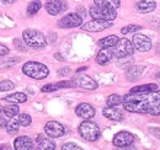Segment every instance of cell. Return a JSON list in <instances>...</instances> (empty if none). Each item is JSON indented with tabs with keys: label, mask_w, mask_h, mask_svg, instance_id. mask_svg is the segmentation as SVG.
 <instances>
[{
	"label": "cell",
	"mask_w": 160,
	"mask_h": 150,
	"mask_svg": "<svg viewBox=\"0 0 160 150\" xmlns=\"http://www.w3.org/2000/svg\"><path fill=\"white\" fill-rule=\"evenodd\" d=\"M123 107L133 113L160 116V90L123 96Z\"/></svg>",
	"instance_id": "obj_1"
},
{
	"label": "cell",
	"mask_w": 160,
	"mask_h": 150,
	"mask_svg": "<svg viewBox=\"0 0 160 150\" xmlns=\"http://www.w3.org/2000/svg\"><path fill=\"white\" fill-rule=\"evenodd\" d=\"M22 37H23V42L31 47V48H36V49H40V48H44L47 46V38L46 36L37 30H25L23 33H22Z\"/></svg>",
	"instance_id": "obj_2"
},
{
	"label": "cell",
	"mask_w": 160,
	"mask_h": 150,
	"mask_svg": "<svg viewBox=\"0 0 160 150\" xmlns=\"http://www.w3.org/2000/svg\"><path fill=\"white\" fill-rule=\"evenodd\" d=\"M22 72H23V74H26L32 79H36V80H42V79L47 78L49 74L48 68L44 64L38 63V62H27V63H25L23 68H22Z\"/></svg>",
	"instance_id": "obj_3"
},
{
	"label": "cell",
	"mask_w": 160,
	"mask_h": 150,
	"mask_svg": "<svg viewBox=\"0 0 160 150\" xmlns=\"http://www.w3.org/2000/svg\"><path fill=\"white\" fill-rule=\"evenodd\" d=\"M79 134L85 140L95 142L100 138L101 131L95 122H92L90 119H85L79 126Z\"/></svg>",
	"instance_id": "obj_4"
},
{
	"label": "cell",
	"mask_w": 160,
	"mask_h": 150,
	"mask_svg": "<svg viewBox=\"0 0 160 150\" xmlns=\"http://www.w3.org/2000/svg\"><path fill=\"white\" fill-rule=\"evenodd\" d=\"M90 16L92 20H100V21H113L117 18L116 10L112 9H105V8H99L96 5H92L90 8Z\"/></svg>",
	"instance_id": "obj_5"
},
{
	"label": "cell",
	"mask_w": 160,
	"mask_h": 150,
	"mask_svg": "<svg viewBox=\"0 0 160 150\" xmlns=\"http://www.w3.org/2000/svg\"><path fill=\"white\" fill-rule=\"evenodd\" d=\"M113 57L116 58H126V57H131L133 56L134 53V47H133V43L127 39V38H123L120 39L118 43L113 47Z\"/></svg>",
	"instance_id": "obj_6"
},
{
	"label": "cell",
	"mask_w": 160,
	"mask_h": 150,
	"mask_svg": "<svg viewBox=\"0 0 160 150\" xmlns=\"http://www.w3.org/2000/svg\"><path fill=\"white\" fill-rule=\"evenodd\" d=\"M81 25H82V18L78 12L68 14L58 22V26L60 28H74V27H79Z\"/></svg>",
	"instance_id": "obj_7"
},
{
	"label": "cell",
	"mask_w": 160,
	"mask_h": 150,
	"mask_svg": "<svg viewBox=\"0 0 160 150\" xmlns=\"http://www.w3.org/2000/svg\"><path fill=\"white\" fill-rule=\"evenodd\" d=\"M136 140V137L131 133V132L127 131H121L118 132L115 137H113V145L117 147V148H123V147H128V145H132Z\"/></svg>",
	"instance_id": "obj_8"
},
{
	"label": "cell",
	"mask_w": 160,
	"mask_h": 150,
	"mask_svg": "<svg viewBox=\"0 0 160 150\" xmlns=\"http://www.w3.org/2000/svg\"><path fill=\"white\" fill-rule=\"evenodd\" d=\"M132 39H133L132 41L133 47L138 52H148L152 49V41L148 36L142 35V33H136Z\"/></svg>",
	"instance_id": "obj_9"
},
{
	"label": "cell",
	"mask_w": 160,
	"mask_h": 150,
	"mask_svg": "<svg viewBox=\"0 0 160 150\" xmlns=\"http://www.w3.org/2000/svg\"><path fill=\"white\" fill-rule=\"evenodd\" d=\"M44 132L49 138H60L65 134V128L63 124L56 121H49L44 126Z\"/></svg>",
	"instance_id": "obj_10"
},
{
	"label": "cell",
	"mask_w": 160,
	"mask_h": 150,
	"mask_svg": "<svg viewBox=\"0 0 160 150\" xmlns=\"http://www.w3.org/2000/svg\"><path fill=\"white\" fill-rule=\"evenodd\" d=\"M44 8H46V10H47V12L49 15L57 16V15H59L60 12L67 10L68 5L63 0H47Z\"/></svg>",
	"instance_id": "obj_11"
},
{
	"label": "cell",
	"mask_w": 160,
	"mask_h": 150,
	"mask_svg": "<svg viewBox=\"0 0 160 150\" xmlns=\"http://www.w3.org/2000/svg\"><path fill=\"white\" fill-rule=\"evenodd\" d=\"M112 26L111 21H100V20H92L86 22L85 25L81 26V30L88 31V32H101L108 27Z\"/></svg>",
	"instance_id": "obj_12"
},
{
	"label": "cell",
	"mask_w": 160,
	"mask_h": 150,
	"mask_svg": "<svg viewBox=\"0 0 160 150\" xmlns=\"http://www.w3.org/2000/svg\"><path fill=\"white\" fill-rule=\"evenodd\" d=\"M74 81V86L75 88H80V89H85V90H95L98 89V82L91 79L88 75H80L78 78L73 79Z\"/></svg>",
	"instance_id": "obj_13"
},
{
	"label": "cell",
	"mask_w": 160,
	"mask_h": 150,
	"mask_svg": "<svg viewBox=\"0 0 160 150\" xmlns=\"http://www.w3.org/2000/svg\"><path fill=\"white\" fill-rule=\"evenodd\" d=\"M75 113H77L78 117L82 118V119H90V118H92L95 116L96 111H95V108L90 103L82 102V103H80V105L77 106Z\"/></svg>",
	"instance_id": "obj_14"
},
{
	"label": "cell",
	"mask_w": 160,
	"mask_h": 150,
	"mask_svg": "<svg viewBox=\"0 0 160 150\" xmlns=\"http://www.w3.org/2000/svg\"><path fill=\"white\" fill-rule=\"evenodd\" d=\"M14 149L15 150H33V142L30 137L22 135L15 139L14 142Z\"/></svg>",
	"instance_id": "obj_15"
},
{
	"label": "cell",
	"mask_w": 160,
	"mask_h": 150,
	"mask_svg": "<svg viewBox=\"0 0 160 150\" xmlns=\"http://www.w3.org/2000/svg\"><path fill=\"white\" fill-rule=\"evenodd\" d=\"M157 8V2L154 0H139L136 4V9L139 14H149L153 12Z\"/></svg>",
	"instance_id": "obj_16"
},
{
	"label": "cell",
	"mask_w": 160,
	"mask_h": 150,
	"mask_svg": "<svg viewBox=\"0 0 160 150\" xmlns=\"http://www.w3.org/2000/svg\"><path fill=\"white\" fill-rule=\"evenodd\" d=\"M113 58L112 48H102L96 56V63L100 65H107Z\"/></svg>",
	"instance_id": "obj_17"
},
{
	"label": "cell",
	"mask_w": 160,
	"mask_h": 150,
	"mask_svg": "<svg viewBox=\"0 0 160 150\" xmlns=\"http://www.w3.org/2000/svg\"><path fill=\"white\" fill-rule=\"evenodd\" d=\"M102 114L106 118H108L111 121H116V122H121L123 119L122 111H120L118 108H115V107H110V106H107V107H105L102 110Z\"/></svg>",
	"instance_id": "obj_18"
},
{
	"label": "cell",
	"mask_w": 160,
	"mask_h": 150,
	"mask_svg": "<svg viewBox=\"0 0 160 150\" xmlns=\"http://www.w3.org/2000/svg\"><path fill=\"white\" fill-rule=\"evenodd\" d=\"M145 70V67L143 65H132L127 69L126 72V78L129 80V81H134V80H138V78L142 76V74L144 73Z\"/></svg>",
	"instance_id": "obj_19"
},
{
	"label": "cell",
	"mask_w": 160,
	"mask_h": 150,
	"mask_svg": "<svg viewBox=\"0 0 160 150\" xmlns=\"http://www.w3.org/2000/svg\"><path fill=\"white\" fill-rule=\"evenodd\" d=\"M36 142H37L36 150H56V144L51 138H44L40 135Z\"/></svg>",
	"instance_id": "obj_20"
},
{
	"label": "cell",
	"mask_w": 160,
	"mask_h": 150,
	"mask_svg": "<svg viewBox=\"0 0 160 150\" xmlns=\"http://www.w3.org/2000/svg\"><path fill=\"white\" fill-rule=\"evenodd\" d=\"M94 5L99 6V8H105V9H112L116 10L118 9L121 5L120 0H94Z\"/></svg>",
	"instance_id": "obj_21"
},
{
	"label": "cell",
	"mask_w": 160,
	"mask_h": 150,
	"mask_svg": "<svg viewBox=\"0 0 160 150\" xmlns=\"http://www.w3.org/2000/svg\"><path fill=\"white\" fill-rule=\"evenodd\" d=\"M120 38L115 35H111V36H107V37L102 38L98 42V44L100 46L101 48H113L117 43H118Z\"/></svg>",
	"instance_id": "obj_22"
},
{
	"label": "cell",
	"mask_w": 160,
	"mask_h": 150,
	"mask_svg": "<svg viewBox=\"0 0 160 150\" xmlns=\"http://www.w3.org/2000/svg\"><path fill=\"white\" fill-rule=\"evenodd\" d=\"M158 90L157 84H147V85H139L131 89V94H144V92H152Z\"/></svg>",
	"instance_id": "obj_23"
},
{
	"label": "cell",
	"mask_w": 160,
	"mask_h": 150,
	"mask_svg": "<svg viewBox=\"0 0 160 150\" xmlns=\"http://www.w3.org/2000/svg\"><path fill=\"white\" fill-rule=\"evenodd\" d=\"M4 101L11 102V103H23L27 101V96L22 92H15V94L4 97Z\"/></svg>",
	"instance_id": "obj_24"
},
{
	"label": "cell",
	"mask_w": 160,
	"mask_h": 150,
	"mask_svg": "<svg viewBox=\"0 0 160 150\" xmlns=\"http://www.w3.org/2000/svg\"><path fill=\"white\" fill-rule=\"evenodd\" d=\"M41 8H42V4H41L40 0H32L30 2V5L27 6V11L26 12H27L28 16H35L41 10Z\"/></svg>",
	"instance_id": "obj_25"
},
{
	"label": "cell",
	"mask_w": 160,
	"mask_h": 150,
	"mask_svg": "<svg viewBox=\"0 0 160 150\" xmlns=\"http://www.w3.org/2000/svg\"><path fill=\"white\" fill-rule=\"evenodd\" d=\"M122 102H123V97L117 94L110 95V96L106 98V103H107V106H110V107H117V106L122 105Z\"/></svg>",
	"instance_id": "obj_26"
},
{
	"label": "cell",
	"mask_w": 160,
	"mask_h": 150,
	"mask_svg": "<svg viewBox=\"0 0 160 150\" xmlns=\"http://www.w3.org/2000/svg\"><path fill=\"white\" fill-rule=\"evenodd\" d=\"M19 126H20V123H19V119H16V118H11L10 121H8V123H6V131L9 134H11V135H14V134H16L18 132H19Z\"/></svg>",
	"instance_id": "obj_27"
},
{
	"label": "cell",
	"mask_w": 160,
	"mask_h": 150,
	"mask_svg": "<svg viewBox=\"0 0 160 150\" xmlns=\"http://www.w3.org/2000/svg\"><path fill=\"white\" fill-rule=\"evenodd\" d=\"M2 108V112L5 113V116L6 117H9V118H12V117H15L19 111H20V108L15 105V103H11V105H8V106H5V107H1Z\"/></svg>",
	"instance_id": "obj_28"
},
{
	"label": "cell",
	"mask_w": 160,
	"mask_h": 150,
	"mask_svg": "<svg viewBox=\"0 0 160 150\" xmlns=\"http://www.w3.org/2000/svg\"><path fill=\"white\" fill-rule=\"evenodd\" d=\"M139 30H142V26H139V25H128V26L123 27L121 30V32L123 35H128V33H136Z\"/></svg>",
	"instance_id": "obj_29"
},
{
	"label": "cell",
	"mask_w": 160,
	"mask_h": 150,
	"mask_svg": "<svg viewBox=\"0 0 160 150\" xmlns=\"http://www.w3.org/2000/svg\"><path fill=\"white\" fill-rule=\"evenodd\" d=\"M18 119H19V123H20L21 126H23V127H28L31 124V122H32L31 116L27 114V113H21Z\"/></svg>",
	"instance_id": "obj_30"
},
{
	"label": "cell",
	"mask_w": 160,
	"mask_h": 150,
	"mask_svg": "<svg viewBox=\"0 0 160 150\" xmlns=\"http://www.w3.org/2000/svg\"><path fill=\"white\" fill-rule=\"evenodd\" d=\"M15 88L14 82L10 80H1L0 81V91H9Z\"/></svg>",
	"instance_id": "obj_31"
},
{
	"label": "cell",
	"mask_w": 160,
	"mask_h": 150,
	"mask_svg": "<svg viewBox=\"0 0 160 150\" xmlns=\"http://www.w3.org/2000/svg\"><path fill=\"white\" fill-rule=\"evenodd\" d=\"M62 150H84V149L80 148L79 145L75 144V143H65V144H63Z\"/></svg>",
	"instance_id": "obj_32"
},
{
	"label": "cell",
	"mask_w": 160,
	"mask_h": 150,
	"mask_svg": "<svg viewBox=\"0 0 160 150\" xmlns=\"http://www.w3.org/2000/svg\"><path fill=\"white\" fill-rule=\"evenodd\" d=\"M56 90H59L58 86H57V82L56 84H47L42 88V91L43 92H51V91H56Z\"/></svg>",
	"instance_id": "obj_33"
},
{
	"label": "cell",
	"mask_w": 160,
	"mask_h": 150,
	"mask_svg": "<svg viewBox=\"0 0 160 150\" xmlns=\"http://www.w3.org/2000/svg\"><path fill=\"white\" fill-rule=\"evenodd\" d=\"M5 117H6L5 113L2 112V108L0 107V128H4L6 126V123H8V121H6Z\"/></svg>",
	"instance_id": "obj_34"
},
{
	"label": "cell",
	"mask_w": 160,
	"mask_h": 150,
	"mask_svg": "<svg viewBox=\"0 0 160 150\" xmlns=\"http://www.w3.org/2000/svg\"><path fill=\"white\" fill-rule=\"evenodd\" d=\"M149 132L155 137V138H158V139H160V127H152V128H149Z\"/></svg>",
	"instance_id": "obj_35"
},
{
	"label": "cell",
	"mask_w": 160,
	"mask_h": 150,
	"mask_svg": "<svg viewBox=\"0 0 160 150\" xmlns=\"http://www.w3.org/2000/svg\"><path fill=\"white\" fill-rule=\"evenodd\" d=\"M8 53H9V48H8L6 46H4V44L0 43V57L6 56Z\"/></svg>",
	"instance_id": "obj_36"
},
{
	"label": "cell",
	"mask_w": 160,
	"mask_h": 150,
	"mask_svg": "<svg viewBox=\"0 0 160 150\" xmlns=\"http://www.w3.org/2000/svg\"><path fill=\"white\" fill-rule=\"evenodd\" d=\"M69 72H70V70H69V68H68V67H65V68H62L60 70H58V74L64 76V75L69 74Z\"/></svg>",
	"instance_id": "obj_37"
},
{
	"label": "cell",
	"mask_w": 160,
	"mask_h": 150,
	"mask_svg": "<svg viewBox=\"0 0 160 150\" xmlns=\"http://www.w3.org/2000/svg\"><path fill=\"white\" fill-rule=\"evenodd\" d=\"M14 44H15L20 51H25V47H22V46H21V43H20V41H19V39H15V41H14Z\"/></svg>",
	"instance_id": "obj_38"
},
{
	"label": "cell",
	"mask_w": 160,
	"mask_h": 150,
	"mask_svg": "<svg viewBox=\"0 0 160 150\" xmlns=\"http://www.w3.org/2000/svg\"><path fill=\"white\" fill-rule=\"evenodd\" d=\"M1 1V4H4V5H11V4H14L16 0H0Z\"/></svg>",
	"instance_id": "obj_39"
},
{
	"label": "cell",
	"mask_w": 160,
	"mask_h": 150,
	"mask_svg": "<svg viewBox=\"0 0 160 150\" xmlns=\"http://www.w3.org/2000/svg\"><path fill=\"white\" fill-rule=\"evenodd\" d=\"M118 150H136V148L132 145H128V147H123V148H118Z\"/></svg>",
	"instance_id": "obj_40"
},
{
	"label": "cell",
	"mask_w": 160,
	"mask_h": 150,
	"mask_svg": "<svg viewBox=\"0 0 160 150\" xmlns=\"http://www.w3.org/2000/svg\"><path fill=\"white\" fill-rule=\"evenodd\" d=\"M153 20H155V21H153V23L160 30V19H153Z\"/></svg>",
	"instance_id": "obj_41"
},
{
	"label": "cell",
	"mask_w": 160,
	"mask_h": 150,
	"mask_svg": "<svg viewBox=\"0 0 160 150\" xmlns=\"http://www.w3.org/2000/svg\"><path fill=\"white\" fill-rule=\"evenodd\" d=\"M54 57H56V58H57L58 60H60V62H62V60H64V58L60 56L59 53H56V54H54Z\"/></svg>",
	"instance_id": "obj_42"
},
{
	"label": "cell",
	"mask_w": 160,
	"mask_h": 150,
	"mask_svg": "<svg viewBox=\"0 0 160 150\" xmlns=\"http://www.w3.org/2000/svg\"><path fill=\"white\" fill-rule=\"evenodd\" d=\"M0 150H15V149H11L10 147L6 145V147H0Z\"/></svg>",
	"instance_id": "obj_43"
},
{
	"label": "cell",
	"mask_w": 160,
	"mask_h": 150,
	"mask_svg": "<svg viewBox=\"0 0 160 150\" xmlns=\"http://www.w3.org/2000/svg\"><path fill=\"white\" fill-rule=\"evenodd\" d=\"M88 68L86 67H82V68H80V69H78V72H84V70H86Z\"/></svg>",
	"instance_id": "obj_44"
},
{
	"label": "cell",
	"mask_w": 160,
	"mask_h": 150,
	"mask_svg": "<svg viewBox=\"0 0 160 150\" xmlns=\"http://www.w3.org/2000/svg\"><path fill=\"white\" fill-rule=\"evenodd\" d=\"M155 78H157L158 80H160V72H158V73H157V75H155Z\"/></svg>",
	"instance_id": "obj_45"
},
{
	"label": "cell",
	"mask_w": 160,
	"mask_h": 150,
	"mask_svg": "<svg viewBox=\"0 0 160 150\" xmlns=\"http://www.w3.org/2000/svg\"><path fill=\"white\" fill-rule=\"evenodd\" d=\"M157 52H158V54L160 56V44L158 46V47H157Z\"/></svg>",
	"instance_id": "obj_46"
}]
</instances>
